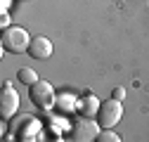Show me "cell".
I'll return each mask as SVG.
<instances>
[{"label": "cell", "instance_id": "1", "mask_svg": "<svg viewBox=\"0 0 149 142\" xmlns=\"http://www.w3.org/2000/svg\"><path fill=\"white\" fill-rule=\"evenodd\" d=\"M3 50L5 52H14V55H22V52H29V45H31V36L26 29L22 26H7L3 31Z\"/></svg>", "mask_w": 149, "mask_h": 142}, {"label": "cell", "instance_id": "2", "mask_svg": "<svg viewBox=\"0 0 149 142\" xmlns=\"http://www.w3.org/2000/svg\"><path fill=\"white\" fill-rule=\"evenodd\" d=\"M29 95H31V102L40 109H50L52 104H57V93H54L50 81H38L29 85Z\"/></svg>", "mask_w": 149, "mask_h": 142}, {"label": "cell", "instance_id": "3", "mask_svg": "<svg viewBox=\"0 0 149 142\" xmlns=\"http://www.w3.org/2000/svg\"><path fill=\"white\" fill-rule=\"evenodd\" d=\"M121 116H123V104H121V100L111 97V100H107V102L100 104L97 118H100V126H102V128H114L116 123L121 121Z\"/></svg>", "mask_w": 149, "mask_h": 142}, {"label": "cell", "instance_id": "4", "mask_svg": "<svg viewBox=\"0 0 149 142\" xmlns=\"http://www.w3.org/2000/svg\"><path fill=\"white\" fill-rule=\"evenodd\" d=\"M102 126H100V121H92L90 116H83L78 118L76 123L71 126V140H76V142H88V140H97Z\"/></svg>", "mask_w": 149, "mask_h": 142}, {"label": "cell", "instance_id": "5", "mask_svg": "<svg viewBox=\"0 0 149 142\" xmlns=\"http://www.w3.org/2000/svg\"><path fill=\"white\" fill-rule=\"evenodd\" d=\"M19 109V93L14 90V85L10 81L3 83V90H0V116L3 118H12Z\"/></svg>", "mask_w": 149, "mask_h": 142}, {"label": "cell", "instance_id": "6", "mask_svg": "<svg viewBox=\"0 0 149 142\" xmlns=\"http://www.w3.org/2000/svg\"><path fill=\"white\" fill-rule=\"evenodd\" d=\"M52 43L45 38V36H36V38H31V45H29V55L33 59H47L52 57Z\"/></svg>", "mask_w": 149, "mask_h": 142}, {"label": "cell", "instance_id": "7", "mask_svg": "<svg viewBox=\"0 0 149 142\" xmlns=\"http://www.w3.org/2000/svg\"><path fill=\"white\" fill-rule=\"evenodd\" d=\"M81 111H83V116L97 114V111H100V102H97V97H95V95L83 97V100H81Z\"/></svg>", "mask_w": 149, "mask_h": 142}, {"label": "cell", "instance_id": "8", "mask_svg": "<svg viewBox=\"0 0 149 142\" xmlns=\"http://www.w3.org/2000/svg\"><path fill=\"white\" fill-rule=\"evenodd\" d=\"M17 81H19V83H24V85H33V83H38L40 78H38V74H36L33 69L24 66V69H19V71H17Z\"/></svg>", "mask_w": 149, "mask_h": 142}, {"label": "cell", "instance_id": "9", "mask_svg": "<svg viewBox=\"0 0 149 142\" xmlns=\"http://www.w3.org/2000/svg\"><path fill=\"white\" fill-rule=\"evenodd\" d=\"M76 97H73V95H69V93H64V95H59L57 97V106H59V109L62 111H71V109H76Z\"/></svg>", "mask_w": 149, "mask_h": 142}, {"label": "cell", "instance_id": "10", "mask_svg": "<svg viewBox=\"0 0 149 142\" xmlns=\"http://www.w3.org/2000/svg\"><path fill=\"white\" fill-rule=\"evenodd\" d=\"M97 142H121V137H118L114 130H111V128H104V130H100Z\"/></svg>", "mask_w": 149, "mask_h": 142}, {"label": "cell", "instance_id": "11", "mask_svg": "<svg viewBox=\"0 0 149 142\" xmlns=\"http://www.w3.org/2000/svg\"><path fill=\"white\" fill-rule=\"evenodd\" d=\"M114 97L116 100H123L125 97V90H123V88H114Z\"/></svg>", "mask_w": 149, "mask_h": 142}, {"label": "cell", "instance_id": "12", "mask_svg": "<svg viewBox=\"0 0 149 142\" xmlns=\"http://www.w3.org/2000/svg\"><path fill=\"white\" fill-rule=\"evenodd\" d=\"M0 22H3L0 26H3V29H7V24H10V17H7V12H3V19H0Z\"/></svg>", "mask_w": 149, "mask_h": 142}]
</instances>
